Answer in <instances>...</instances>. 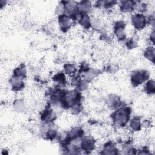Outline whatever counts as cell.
I'll list each match as a JSON object with an SVG mask.
<instances>
[{"label":"cell","instance_id":"26","mask_svg":"<svg viewBox=\"0 0 155 155\" xmlns=\"http://www.w3.org/2000/svg\"><path fill=\"white\" fill-rule=\"evenodd\" d=\"M137 151H139V152L137 153L138 154H150V151H149V149H148L147 147H142V148H140V150H137Z\"/></svg>","mask_w":155,"mask_h":155},{"label":"cell","instance_id":"23","mask_svg":"<svg viewBox=\"0 0 155 155\" xmlns=\"http://www.w3.org/2000/svg\"><path fill=\"white\" fill-rule=\"evenodd\" d=\"M78 71V68L75 65L70 63H67L64 65V73L70 76H73Z\"/></svg>","mask_w":155,"mask_h":155},{"label":"cell","instance_id":"20","mask_svg":"<svg viewBox=\"0 0 155 155\" xmlns=\"http://www.w3.org/2000/svg\"><path fill=\"white\" fill-rule=\"evenodd\" d=\"M117 3L115 1H99L96 2L95 6L98 8H102L105 10L111 8Z\"/></svg>","mask_w":155,"mask_h":155},{"label":"cell","instance_id":"6","mask_svg":"<svg viewBox=\"0 0 155 155\" xmlns=\"http://www.w3.org/2000/svg\"><path fill=\"white\" fill-rule=\"evenodd\" d=\"M57 118V114L50 104L45 107L40 113V119L44 123L52 124Z\"/></svg>","mask_w":155,"mask_h":155},{"label":"cell","instance_id":"17","mask_svg":"<svg viewBox=\"0 0 155 155\" xmlns=\"http://www.w3.org/2000/svg\"><path fill=\"white\" fill-rule=\"evenodd\" d=\"M52 80L53 82L56 83L58 86H64L67 83L66 76L64 71L58 72L53 76Z\"/></svg>","mask_w":155,"mask_h":155},{"label":"cell","instance_id":"24","mask_svg":"<svg viewBox=\"0 0 155 155\" xmlns=\"http://www.w3.org/2000/svg\"><path fill=\"white\" fill-rule=\"evenodd\" d=\"M91 28L93 30H99L102 29V22L99 18L97 17H90Z\"/></svg>","mask_w":155,"mask_h":155},{"label":"cell","instance_id":"27","mask_svg":"<svg viewBox=\"0 0 155 155\" xmlns=\"http://www.w3.org/2000/svg\"><path fill=\"white\" fill-rule=\"evenodd\" d=\"M117 71L116 66L114 65H110L107 66V71L110 73H114V72Z\"/></svg>","mask_w":155,"mask_h":155},{"label":"cell","instance_id":"12","mask_svg":"<svg viewBox=\"0 0 155 155\" xmlns=\"http://www.w3.org/2000/svg\"><path fill=\"white\" fill-rule=\"evenodd\" d=\"M100 73V70L97 68H89L82 74V78L88 83L92 81Z\"/></svg>","mask_w":155,"mask_h":155},{"label":"cell","instance_id":"22","mask_svg":"<svg viewBox=\"0 0 155 155\" xmlns=\"http://www.w3.org/2000/svg\"><path fill=\"white\" fill-rule=\"evenodd\" d=\"M138 42H139L138 38L136 36H131L130 38H127L124 41V44L125 47L128 49L131 50V49L135 48L137 46Z\"/></svg>","mask_w":155,"mask_h":155},{"label":"cell","instance_id":"18","mask_svg":"<svg viewBox=\"0 0 155 155\" xmlns=\"http://www.w3.org/2000/svg\"><path fill=\"white\" fill-rule=\"evenodd\" d=\"M27 71L25 65L21 64L13 70L12 74L24 79L27 77Z\"/></svg>","mask_w":155,"mask_h":155},{"label":"cell","instance_id":"5","mask_svg":"<svg viewBox=\"0 0 155 155\" xmlns=\"http://www.w3.org/2000/svg\"><path fill=\"white\" fill-rule=\"evenodd\" d=\"M127 24L123 20L116 21L113 24V34L119 42H124L127 38L125 28Z\"/></svg>","mask_w":155,"mask_h":155},{"label":"cell","instance_id":"21","mask_svg":"<svg viewBox=\"0 0 155 155\" xmlns=\"http://www.w3.org/2000/svg\"><path fill=\"white\" fill-rule=\"evenodd\" d=\"M13 108L16 112L20 113L25 112L26 109L24 101L21 99H16L13 101Z\"/></svg>","mask_w":155,"mask_h":155},{"label":"cell","instance_id":"16","mask_svg":"<svg viewBox=\"0 0 155 155\" xmlns=\"http://www.w3.org/2000/svg\"><path fill=\"white\" fill-rule=\"evenodd\" d=\"M93 5L91 1H81L78 2V10L82 13L89 14L92 10Z\"/></svg>","mask_w":155,"mask_h":155},{"label":"cell","instance_id":"8","mask_svg":"<svg viewBox=\"0 0 155 155\" xmlns=\"http://www.w3.org/2000/svg\"><path fill=\"white\" fill-rule=\"evenodd\" d=\"M9 83L12 90L15 92L21 91L25 87L24 79L12 75L9 79Z\"/></svg>","mask_w":155,"mask_h":155},{"label":"cell","instance_id":"7","mask_svg":"<svg viewBox=\"0 0 155 155\" xmlns=\"http://www.w3.org/2000/svg\"><path fill=\"white\" fill-rule=\"evenodd\" d=\"M58 22L60 30L62 32H67L73 24V19L66 14L58 16Z\"/></svg>","mask_w":155,"mask_h":155},{"label":"cell","instance_id":"28","mask_svg":"<svg viewBox=\"0 0 155 155\" xmlns=\"http://www.w3.org/2000/svg\"><path fill=\"white\" fill-rule=\"evenodd\" d=\"M148 39H149L150 43H151L152 45H154V30H153L150 32L149 36H148Z\"/></svg>","mask_w":155,"mask_h":155},{"label":"cell","instance_id":"14","mask_svg":"<svg viewBox=\"0 0 155 155\" xmlns=\"http://www.w3.org/2000/svg\"><path fill=\"white\" fill-rule=\"evenodd\" d=\"M143 55L145 59L154 64L155 59V48L154 46L150 45L147 47L143 52Z\"/></svg>","mask_w":155,"mask_h":155},{"label":"cell","instance_id":"1","mask_svg":"<svg viewBox=\"0 0 155 155\" xmlns=\"http://www.w3.org/2000/svg\"><path fill=\"white\" fill-rule=\"evenodd\" d=\"M131 108L130 107L120 106L111 113V120L116 127L124 128L128 125L131 119Z\"/></svg>","mask_w":155,"mask_h":155},{"label":"cell","instance_id":"13","mask_svg":"<svg viewBox=\"0 0 155 155\" xmlns=\"http://www.w3.org/2000/svg\"><path fill=\"white\" fill-rule=\"evenodd\" d=\"M107 105L108 107L113 110H116L122 105L120 98L115 94H111L107 99Z\"/></svg>","mask_w":155,"mask_h":155},{"label":"cell","instance_id":"11","mask_svg":"<svg viewBox=\"0 0 155 155\" xmlns=\"http://www.w3.org/2000/svg\"><path fill=\"white\" fill-rule=\"evenodd\" d=\"M128 125L130 130L133 132H139L142 128V122L139 116H134L130 119Z\"/></svg>","mask_w":155,"mask_h":155},{"label":"cell","instance_id":"25","mask_svg":"<svg viewBox=\"0 0 155 155\" xmlns=\"http://www.w3.org/2000/svg\"><path fill=\"white\" fill-rule=\"evenodd\" d=\"M55 13L58 16L65 13V8L64 1H60L58 4V5L55 8Z\"/></svg>","mask_w":155,"mask_h":155},{"label":"cell","instance_id":"4","mask_svg":"<svg viewBox=\"0 0 155 155\" xmlns=\"http://www.w3.org/2000/svg\"><path fill=\"white\" fill-rule=\"evenodd\" d=\"M130 20L134 29L138 31L143 30L148 24V19L146 16L141 13L137 12L133 14Z\"/></svg>","mask_w":155,"mask_h":155},{"label":"cell","instance_id":"9","mask_svg":"<svg viewBox=\"0 0 155 155\" xmlns=\"http://www.w3.org/2000/svg\"><path fill=\"white\" fill-rule=\"evenodd\" d=\"M119 153V150L116 145L111 142L108 141L103 144L100 154H117Z\"/></svg>","mask_w":155,"mask_h":155},{"label":"cell","instance_id":"19","mask_svg":"<svg viewBox=\"0 0 155 155\" xmlns=\"http://www.w3.org/2000/svg\"><path fill=\"white\" fill-rule=\"evenodd\" d=\"M122 153L124 154H136L137 150L130 141H127L122 145Z\"/></svg>","mask_w":155,"mask_h":155},{"label":"cell","instance_id":"3","mask_svg":"<svg viewBox=\"0 0 155 155\" xmlns=\"http://www.w3.org/2000/svg\"><path fill=\"white\" fill-rule=\"evenodd\" d=\"M96 140L91 135H84L79 142V148L82 153L89 154L96 148Z\"/></svg>","mask_w":155,"mask_h":155},{"label":"cell","instance_id":"2","mask_svg":"<svg viewBox=\"0 0 155 155\" xmlns=\"http://www.w3.org/2000/svg\"><path fill=\"white\" fill-rule=\"evenodd\" d=\"M150 72L145 69H137L133 70L130 73V82L132 85L137 87L145 83L150 79Z\"/></svg>","mask_w":155,"mask_h":155},{"label":"cell","instance_id":"10","mask_svg":"<svg viewBox=\"0 0 155 155\" xmlns=\"http://www.w3.org/2000/svg\"><path fill=\"white\" fill-rule=\"evenodd\" d=\"M136 1H121L119 4V8L122 13H130L135 10Z\"/></svg>","mask_w":155,"mask_h":155},{"label":"cell","instance_id":"15","mask_svg":"<svg viewBox=\"0 0 155 155\" xmlns=\"http://www.w3.org/2000/svg\"><path fill=\"white\" fill-rule=\"evenodd\" d=\"M143 91L149 96H152L155 93V81L153 79H148L143 85Z\"/></svg>","mask_w":155,"mask_h":155}]
</instances>
